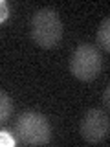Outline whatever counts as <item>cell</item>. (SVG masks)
I'll return each mask as SVG.
<instances>
[{
	"instance_id": "cell-1",
	"label": "cell",
	"mask_w": 110,
	"mask_h": 147,
	"mask_svg": "<svg viewBox=\"0 0 110 147\" xmlns=\"http://www.w3.org/2000/svg\"><path fill=\"white\" fill-rule=\"evenodd\" d=\"M17 140L24 145H46L52 140V127L44 114L37 110H26L15 123Z\"/></svg>"
},
{
	"instance_id": "cell-3",
	"label": "cell",
	"mask_w": 110,
	"mask_h": 147,
	"mask_svg": "<svg viewBox=\"0 0 110 147\" xmlns=\"http://www.w3.org/2000/svg\"><path fill=\"white\" fill-rule=\"evenodd\" d=\"M101 66V53L92 44H79L70 57V72L79 81H94L99 76Z\"/></svg>"
},
{
	"instance_id": "cell-4",
	"label": "cell",
	"mask_w": 110,
	"mask_h": 147,
	"mask_svg": "<svg viewBox=\"0 0 110 147\" xmlns=\"http://www.w3.org/2000/svg\"><path fill=\"white\" fill-rule=\"evenodd\" d=\"M110 131V118L101 109H90L81 121V136L88 144H101Z\"/></svg>"
},
{
	"instance_id": "cell-7",
	"label": "cell",
	"mask_w": 110,
	"mask_h": 147,
	"mask_svg": "<svg viewBox=\"0 0 110 147\" xmlns=\"http://www.w3.org/2000/svg\"><path fill=\"white\" fill-rule=\"evenodd\" d=\"M0 9H2V15H0V22H6L7 18H9V6H7L6 0H2V2H0Z\"/></svg>"
},
{
	"instance_id": "cell-6",
	"label": "cell",
	"mask_w": 110,
	"mask_h": 147,
	"mask_svg": "<svg viewBox=\"0 0 110 147\" xmlns=\"http://www.w3.org/2000/svg\"><path fill=\"white\" fill-rule=\"evenodd\" d=\"M11 114H13V99L6 92H2L0 94V121H6Z\"/></svg>"
},
{
	"instance_id": "cell-9",
	"label": "cell",
	"mask_w": 110,
	"mask_h": 147,
	"mask_svg": "<svg viewBox=\"0 0 110 147\" xmlns=\"http://www.w3.org/2000/svg\"><path fill=\"white\" fill-rule=\"evenodd\" d=\"M103 103L110 109V85H108L107 88H105V92H103Z\"/></svg>"
},
{
	"instance_id": "cell-8",
	"label": "cell",
	"mask_w": 110,
	"mask_h": 147,
	"mask_svg": "<svg viewBox=\"0 0 110 147\" xmlns=\"http://www.w3.org/2000/svg\"><path fill=\"white\" fill-rule=\"evenodd\" d=\"M0 136H2V145H15V140H11V136L7 134V131H0Z\"/></svg>"
},
{
	"instance_id": "cell-2",
	"label": "cell",
	"mask_w": 110,
	"mask_h": 147,
	"mask_svg": "<svg viewBox=\"0 0 110 147\" xmlns=\"http://www.w3.org/2000/svg\"><path fill=\"white\" fill-rule=\"evenodd\" d=\"M31 37L40 48H53L62 37V22L50 7H42L31 18Z\"/></svg>"
},
{
	"instance_id": "cell-5",
	"label": "cell",
	"mask_w": 110,
	"mask_h": 147,
	"mask_svg": "<svg viewBox=\"0 0 110 147\" xmlns=\"http://www.w3.org/2000/svg\"><path fill=\"white\" fill-rule=\"evenodd\" d=\"M97 42L103 46L107 52H110V17L105 18L97 28Z\"/></svg>"
}]
</instances>
